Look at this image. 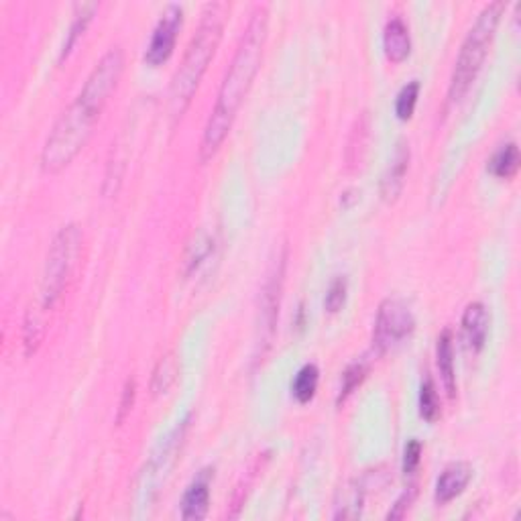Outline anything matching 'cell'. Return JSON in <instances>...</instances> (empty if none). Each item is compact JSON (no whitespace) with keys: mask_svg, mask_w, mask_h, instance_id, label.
<instances>
[{"mask_svg":"<svg viewBox=\"0 0 521 521\" xmlns=\"http://www.w3.org/2000/svg\"><path fill=\"white\" fill-rule=\"evenodd\" d=\"M519 169V149L516 143H507L505 147L497 151L489 161V171L493 175L502 177V180H509L517 174Z\"/></svg>","mask_w":521,"mask_h":521,"instance_id":"ac0fdd59","label":"cell"},{"mask_svg":"<svg viewBox=\"0 0 521 521\" xmlns=\"http://www.w3.org/2000/svg\"><path fill=\"white\" fill-rule=\"evenodd\" d=\"M82 230L78 224L61 226L59 232L53 237L50 251H47L43 279H41V307L51 310L64 293L66 281L80 255Z\"/></svg>","mask_w":521,"mask_h":521,"instance_id":"5b68a950","label":"cell"},{"mask_svg":"<svg viewBox=\"0 0 521 521\" xmlns=\"http://www.w3.org/2000/svg\"><path fill=\"white\" fill-rule=\"evenodd\" d=\"M41 312H45L43 307L41 310H29L25 316V328H23V340H25V354L31 356L37 351L41 340H43L45 334V322Z\"/></svg>","mask_w":521,"mask_h":521,"instance_id":"44dd1931","label":"cell"},{"mask_svg":"<svg viewBox=\"0 0 521 521\" xmlns=\"http://www.w3.org/2000/svg\"><path fill=\"white\" fill-rule=\"evenodd\" d=\"M226 19V4L208 3L202 11V20L198 25L196 35L191 37L186 56H183L180 67L171 78L169 88V106L171 114L182 116L190 106L191 98L200 86V80L208 67L210 59L214 58L216 47L221 43L222 27Z\"/></svg>","mask_w":521,"mask_h":521,"instance_id":"7a4b0ae2","label":"cell"},{"mask_svg":"<svg viewBox=\"0 0 521 521\" xmlns=\"http://www.w3.org/2000/svg\"><path fill=\"white\" fill-rule=\"evenodd\" d=\"M383 47H385L387 58L391 61H395V64L409 56V50H411L409 29L400 17H393L385 25V31H383Z\"/></svg>","mask_w":521,"mask_h":521,"instance_id":"5bb4252c","label":"cell"},{"mask_svg":"<svg viewBox=\"0 0 521 521\" xmlns=\"http://www.w3.org/2000/svg\"><path fill=\"white\" fill-rule=\"evenodd\" d=\"M212 251V238L206 235V232H198L194 241L190 243L188 253H186V273H194L198 267L204 263V259L210 255Z\"/></svg>","mask_w":521,"mask_h":521,"instance_id":"7402d4cb","label":"cell"},{"mask_svg":"<svg viewBox=\"0 0 521 521\" xmlns=\"http://www.w3.org/2000/svg\"><path fill=\"white\" fill-rule=\"evenodd\" d=\"M417 96H420V82L417 80H411L409 84L403 86L400 94H397L395 113L401 121L411 119V114H414V108H416V102H417Z\"/></svg>","mask_w":521,"mask_h":521,"instance_id":"cb8c5ba5","label":"cell"},{"mask_svg":"<svg viewBox=\"0 0 521 521\" xmlns=\"http://www.w3.org/2000/svg\"><path fill=\"white\" fill-rule=\"evenodd\" d=\"M136 383L135 379H127L125 383V389H122V397H121V403H119V416H116V422H122L127 417V414L133 408L135 403V395H136Z\"/></svg>","mask_w":521,"mask_h":521,"instance_id":"83f0119b","label":"cell"},{"mask_svg":"<svg viewBox=\"0 0 521 521\" xmlns=\"http://www.w3.org/2000/svg\"><path fill=\"white\" fill-rule=\"evenodd\" d=\"M472 478V466L469 463H455L440 472L436 481V502L440 505L450 503L466 489Z\"/></svg>","mask_w":521,"mask_h":521,"instance_id":"7c38bea8","label":"cell"},{"mask_svg":"<svg viewBox=\"0 0 521 521\" xmlns=\"http://www.w3.org/2000/svg\"><path fill=\"white\" fill-rule=\"evenodd\" d=\"M177 375H180V365H177L175 354L167 353L166 356H161L159 362H157L153 379H151V391H153L155 395L166 393V391L175 383Z\"/></svg>","mask_w":521,"mask_h":521,"instance_id":"d6986e66","label":"cell"},{"mask_svg":"<svg viewBox=\"0 0 521 521\" xmlns=\"http://www.w3.org/2000/svg\"><path fill=\"white\" fill-rule=\"evenodd\" d=\"M420 414L428 422H434L440 416V400H438L436 385L430 377L422 383L420 389Z\"/></svg>","mask_w":521,"mask_h":521,"instance_id":"603a6c76","label":"cell"},{"mask_svg":"<svg viewBox=\"0 0 521 521\" xmlns=\"http://www.w3.org/2000/svg\"><path fill=\"white\" fill-rule=\"evenodd\" d=\"M267 25H269V11H267V6H257L243 33L241 43L237 47L235 58L230 61L229 72L224 75L210 119L206 122L200 143V159L204 163L216 155V151L221 149L224 139L229 136L238 108H241L245 96L249 92L253 80H255L260 59H263Z\"/></svg>","mask_w":521,"mask_h":521,"instance_id":"6da1fadb","label":"cell"},{"mask_svg":"<svg viewBox=\"0 0 521 521\" xmlns=\"http://www.w3.org/2000/svg\"><path fill=\"white\" fill-rule=\"evenodd\" d=\"M489 326L491 314L489 307H486L483 301H472V304L466 306V310L463 314V336L466 346H469L472 353H478L485 346Z\"/></svg>","mask_w":521,"mask_h":521,"instance_id":"8fae6325","label":"cell"},{"mask_svg":"<svg viewBox=\"0 0 521 521\" xmlns=\"http://www.w3.org/2000/svg\"><path fill=\"white\" fill-rule=\"evenodd\" d=\"M96 9H98V3H80V4H75L74 20H72L70 31H67L64 47H61L59 61H64L67 56H70V51H72V47L75 45V41L80 39V35H84L86 27L92 20Z\"/></svg>","mask_w":521,"mask_h":521,"instance_id":"e0dca14e","label":"cell"},{"mask_svg":"<svg viewBox=\"0 0 521 521\" xmlns=\"http://www.w3.org/2000/svg\"><path fill=\"white\" fill-rule=\"evenodd\" d=\"M183 23V9L180 4H169L159 19V23L155 25L153 35L147 45L145 61L149 66H159L163 61H167L171 53H174L177 33L182 29Z\"/></svg>","mask_w":521,"mask_h":521,"instance_id":"9c48e42d","label":"cell"},{"mask_svg":"<svg viewBox=\"0 0 521 521\" xmlns=\"http://www.w3.org/2000/svg\"><path fill=\"white\" fill-rule=\"evenodd\" d=\"M346 292H348V281L345 276H338L332 281L330 287H328V292H326V298H324L326 312H330V314L338 312L346 301Z\"/></svg>","mask_w":521,"mask_h":521,"instance_id":"484cf974","label":"cell"},{"mask_svg":"<svg viewBox=\"0 0 521 521\" xmlns=\"http://www.w3.org/2000/svg\"><path fill=\"white\" fill-rule=\"evenodd\" d=\"M367 497V478L362 477L361 481H348L342 485L336 493L334 502V519H359L362 516V505Z\"/></svg>","mask_w":521,"mask_h":521,"instance_id":"4fadbf2b","label":"cell"},{"mask_svg":"<svg viewBox=\"0 0 521 521\" xmlns=\"http://www.w3.org/2000/svg\"><path fill=\"white\" fill-rule=\"evenodd\" d=\"M416 328V318L409 306L400 298H387L379 306L373 330V348L379 354L400 346Z\"/></svg>","mask_w":521,"mask_h":521,"instance_id":"52a82bcc","label":"cell"},{"mask_svg":"<svg viewBox=\"0 0 521 521\" xmlns=\"http://www.w3.org/2000/svg\"><path fill=\"white\" fill-rule=\"evenodd\" d=\"M409 143L406 139H401L397 143L393 157L389 159V166L383 171L381 177V198L385 202H395L397 196L401 194L409 169Z\"/></svg>","mask_w":521,"mask_h":521,"instance_id":"30bf717a","label":"cell"},{"mask_svg":"<svg viewBox=\"0 0 521 521\" xmlns=\"http://www.w3.org/2000/svg\"><path fill=\"white\" fill-rule=\"evenodd\" d=\"M318 381H320L318 367L314 365V362H307V365L299 369L296 379H293V385H292L293 397H296L299 403H307L314 395H316Z\"/></svg>","mask_w":521,"mask_h":521,"instance_id":"ffe728a7","label":"cell"},{"mask_svg":"<svg viewBox=\"0 0 521 521\" xmlns=\"http://www.w3.org/2000/svg\"><path fill=\"white\" fill-rule=\"evenodd\" d=\"M100 114L92 113L90 108L75 98L53 125L47 136L43 151H41V167L50 174L64 169L80 153L86 141L90 139L92 128Z\"/></svg>","mask_w":521,"mask_h":521,"instance_id":"277c9868","label":"cell"},{"mask_svg":"<svg viewBox=\"0 0 521 521\" xmlns=\"http://www.w3.org/2000/svg\"><path fill=\"white\" fill-rule=\"evenodd\" d=\"M367 373V362L365 361H354L353 365H348V369L342 375V385H340V393H338V403L346 400L353 391L361 385L362 379H365Z\"/></svg>","mask_w":521,"mask_h":521,"instance_id":"d4e9b609","label":"cell"},{"mask_svg":"<svg viewBox=\"0 0 521 521\" xmlns=\"http://www.w3.org/2000/svg\"><path fill=\"white\" fill-rule=\"evenodd\" d=\"M438 369H440V377L444 387H447L448 395L455 397L456 391V375H455V346H452V334L450 330H444L438 338Z\"/></svg>","mask_w":521,"mask_h":521,"instance_id":"2e32d148","label":"cell"},{"mask_svg":"<svg viewBox=\"0 0 521 521\" xmlns=\"http://www.w3.org/2000/svg\"><path fill=\"white\" fill-rule=\"evenodd\" d=\"M503 12V3H489L485 9L478 12L475 25L470 27V31L466 33L463 41L461 53H458L455 70H452L450 78V88H448V102L455 105V102L463 100V96L469 92L472 82H475L478 70H481L483 61L486 58V51H489L491 41L495 37L499 19H502Z\"/></svg>","mask_w":521,"mask_h":521,"instance_id":"3957f363","label":"cell"},{"mask_svg":"<svg viewBox=\"0 0 521 521\" xmlns=\"http://www.w3.org/2000/svg\"><path fill=\"white\" fill-rule=\"evenodd\" d=\"M122 70H125V53H122L121 47H111L88 75L86 84L82 86L78 94V100L90 108L92 113L100 114L114 92L116 84H119Z\"/></svg>","mask_w":521,"mask_h":521,"instance_id":"8992f818","label":"cell"},{"mask_svg":"<svg viewBox=\"0 0 521 521\" xmlns=\"http://www.w3.org/2000/svg\"><path fill=\"white\" fill-rule=\"evenodd\" d=\"M420 461H422L420 440H409L406 447V455H403V470H406V475H414V470L420 466Z\"/></svg>","mask_w":521,"mask_h":521,"instance_id":"4316f807","label":"cell"},{"mask_svg":"<svg viewBox=\"0 0 521 521\" xmlns=\"http://www.w3.org/2000/svg\"><path fill=\"white\" fill-rule=\"evenodd\" d=\"M210 503V489H208V478L204 475L196 478L194 483L188 486V491L183 493L182 499V517L188 521L204 519L208 513Z\"/></svg>","mask_w":521,"mask_h":521,"instance_id":"9a60e30c","label":"cell"},{"mask_svg":"<svg viewBox=\"0 0 521 521\" xmlns=\"http://www.w3.org/2000/svg\"><path fill=\"white\" fill-rule=\"evenodd\" d=\"M411 499H414V491H409V493H403L401 499H400V502L395 503L393 509H391V511L387 513V519H401L403 516H406V509H408V507H409Z\"/></svg>","mask_w":521,"mask_h":521,"instance_id":"f1b7e54d","label":"cell"},{"mask_svg":"<svg viewBox=\"0 0 521 521\" xmlns=\"http://www.w3.org/2000/svg\"><path fill=\"white\" fill-rule=\"evenodd\" d=\"M285 259L287 249L284 246L279 253V257L273 260L269 276L260 292V304H259V351L260 354L265 353V348L269 346L276 332L277 316H279V301H281V290H284V276H285Z\"/></svg>","mask_w":521,"mask_h":521,"instance_id":"ba28073f","label":"cell"}]
</instances>
